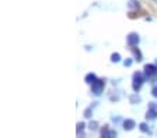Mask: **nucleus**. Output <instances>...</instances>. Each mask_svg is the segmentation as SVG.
<instances>
[{"label":"nucleus","mask_w":157,"mask_h":138,"mask_svg":"<svg viewBox=\"0 0 157 138\" xmlns=\"http://www.w3.org/2000/svg\"><path fill=\"white\" fill-rule=\"evenodd\" d=\"M135 126H136V123H135L133 120H131V119H129V120H125V122H124V128L126 130V131H131V130H133Z\"/></svg>","instance_id":"423d86ee"},{"label":"nucleus","mask_w":157,"mask_h":138,"mask_svg":"<svg viewBox=\"0 0 157 138\" xmlns=\"http://www.w3.org/2000/svg\"><path fill=\"white\" fill-rule=\"evenodd\" d=\"M97 122H91L90 123V124H88V128H90V130H91V131H95V130H97Z\"/></svg>","instance_id":"ddd939ff"},{"label":"nucleus","mask_w":157,"mask_h":138,"mask_svg":"<svg viewBox=\"0 0 157 138\" xmlns=\"http://www.w3.org/2000/svg\"><path fill=\"white\" fill-rule=\"evenodd\" d=\"M119 60H121V55H119V53H112L111 62H112V63H118Z\"/></svg>","instance_id":"9b49d317"},{"label":"nucleus","mask_w":157,"mask_h":138,"mask_svg":"<svg viewBox=\"0 0 157 138\" xmlns=\"http://www.w3.org/2000/svg\"><path fill=\"white\" fill-rule=\"evenodd\" d=\"M151 94H153L154 98H157V87H154V88L151 89Z\"/></svg>","instance_id":"a211bd4d"},{"label":"nucleus","mask_w":157,"mask_h":138,"mask_svg":"<svg viewBox=\"0 0 157 138\" xmlns=\"http://www.w3.org/2000/svg\"><path fill=\"white\" fill-rule=\"evenodd\" d=\"M124 64H125V67H129V66H132V60H131V59L125 60V62H124Z\"/></svg>","instance_id":"f3484780"},{"label":"nucleus","mask_w":157,"mask_h":138,"mask_svg":"<svg viewBox=\"0 0 157 138\" xmlns=\"http://www.w3.org/2000/svg\"><path fill=\"white\" fill-rule=\"evenodd\" d=\"M104 87H105L104 80H98L97 78L91 84V92H93V94H95V95H100V94L104 91Z\"/></svg>","instance_id":"f03ea898"},{"label":"nucleus","mask_w":157,"mask_h":138,"mask_svg":"<svg viewBox=\"0 0 157 138\" xmlns=\"http://www.w3.org/2000/svg\"><path fill=\"white\" fill-rule=\"evenodd\" d=\"M132 52H133V55H135V57H136L137 62H140V60L143 59V56H142V52L139 49H136V48H132Z\"/></svg>","instance_id":"6e6552de"},{"label":"nucleus","mask_w":157,"mask_h":138,"mask_svg":"<svg viewBox=\"0 0 157 138\" xmlns=\"http://www.w3.org/2000/svg\"><path fill=\"white\" fill-rule=\"evenodd\" d=\"M139 128H140L142 133H150V130H149V127H147V124H144V123H142V124H139Z\"/></svg>","instance_id":"f8f14e48"},{"label":"nucleus","mask_w":157,"mask_h":138,"mask_svg":"<svg viewBox=\"0 0 157 138\" xmlns=\"http://www.w3.org/2000/svg\"><path fill=\"white\" fill-rule=\"evenodd\" d=\"M101 135L105 138H112V137H117V131H112V130H109L108 126H105L101 130Z\"/></svg>","instance_id":"39448f33"},{"label":"nucleus","mask_w":157,"mask_h":138,"mask_svg":"<svg viewBox=\"0 0 157 138\" xmlns=\"http://www.w3.org/2000/svg\"><path fill=\"white\" fill-rule=\"evenodd\" d=\"M143 81H144L143 74H142V73H135L133 74V89L135 91H139V89H140Z\"/></svg>","instance_id":"7ed1b4c3"},{"label":"nucleus","mask_w":157,"mask_h":138,"mask_svg":"<svg viewBox=\"0 0 157 138\" xmlns=\"http://www.w3.org/2000/svg\"><path fill=\"white\" fill-rule=\"evenodd\" d=\"M144 76L146 78L156 81L157 80V66L156 64H146L144 66Z\"/></svg>","instance_id":"f257e3e1"},{"label":"nucleus","mask_w":157,"mask_h":138,"mask_svg":"<svg viewBox=\"0 0 157 138\" xmlns=\"http://www.w3.org/2000/svg\"><path fill=\"white\" fill-rule=\"evenodd\" d=\"M91 110H93V106L91 108H88V109H86L84 110V117H91Z\"/></svg>","instance_id":"4468645a"},{"label":"nucleus","mask_w":157,"mask_h":138,"mask_svg":"<svg viewBox=\"0 0 157 138\" xmlns=\"http://www.w3.org/2000/svg\"><path fill=\"white\" fill-rule=\"evenodd\" d=\"M157 117V112L154 110L153 106H150V110H147V115H146V119L147 120H154Z\"/></svg>","instance_id":"0eeeda50"},{"label":"nucleus","mask_w":157,"mask_h":138,"mask_svg":"<svg viewBox=\"0 0 157 138\" xmlns=\"http://www.w3.org/2000/svg\"><path fill=\"white\" fill-rule=\"evenodd\" d=\"M128 7H129V9H139V7H140V4H139V2H136V0H131V2H129V3H128Z\"/></svg>","instance_id":"9d476101"},{"label":"nucleus","mask_w":157,"mask_h":138,"mask_svg":"<svg viewBox=\"0 0 157 138\" xmlns=\"http://www.w3.org/2000/svg\"><path fill=\"white\" fill-rule=\"evenodd\" d=\"M84 123H78V124H77V134H78V133H80V130H82V131H83V128H84Z\"/></svg>","instance_id":"dca6fc26"},{"label":"nucleus","mask_w":157,"mask_h":138,"mask_svg":"<svg viewBox=\"0 0 157 138\" xmlns=\"http://www.w3.org/2000/svg\"><path fill=\"white\" fill-rule=\"evenodd\" d=\"M126 41H128V45L129 46H137V43H139L140 38H139V35H137L136 32H131L129 35L126 36Z\"/></svg>","instance_id":"20e7f679"},{"label":"nucleus","mask_w":157,"mask_h":138,"mask_svg":"<svg viewBox=\"0 0 157 138\" xmlns=\"http://www.w3.org/2000/svg\"><path fill=\"white\" fill-rule=\"evenodd\" d=\"M131 102H132V103L140 102V96H137V95H133V96H131Z\"/></svg>","instance_id":"2eb2a0df"},{"label":"nucleus","mask_w":157,"mask_h":138,"mask_svg":"<svg viewBox=\"0 0 157 138\" xmlns=\"http://www.w3.org/2000/svg\"><path fill=\"white\" fill-rule=\"evenodd\" d=\"M95 80H97V77H95V74H93V73H90V74L86 76V82H88V84H93Z\"/></svg>","instance_id":"1a4fd4ad"}]
</instances>
